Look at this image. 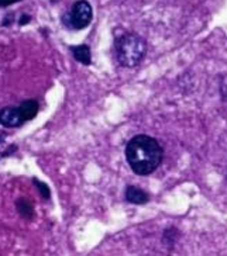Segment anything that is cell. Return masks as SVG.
Listing matches in <instances>:
<instances>
[{"label":"cell","instance_id":"cell-11","mask_svg":"<svg viewBox=\"0 0 227 256\" xmlns=\"http://www.w3.org/2000/svg\"><path fill=\"white\" fill-rule=\"evenodd\" d=\"M30 18L31 17L29 14H23L20 17V20H19V24H20V26H26V24L30 23Z\"/></svg>","mask_w":227,"mask_h":256},{"label":"cell","instance_id":"cell-9","mask_svg":"<svg viewBox=\"0 0 227 256\" xmlns=\"http://www.w3.org/2000/svg\"><path fill=\"white\" fill-rule=\"evenodd\" d=\"M33 184L36 186V188L38 190V193L41 194V197H43L44 200H50V198H51V190H50V188L47 186L44 182L38 180L37 178H33Z\"/></svg>","mask_w":227,"mask_h":256},{"label":"cell","instance_id":"cell-6","mask_svg":"<svg viewBox=\"0 0 227 256\" xmlns=\"http://www.w3.org/2000/svg\"><path fill=\"white\" fill-rule=\"evenodd\" d=\"M126 200L130 202V203L144 204L148 202V194L141 188H136V186H129L126 188Z\"/></svg>","mask_w":227,"mask_h":256},{"label":"cell","instance_id":"cell-4","mask_svg":"<svg viewBox=\"0 0 227 256\" xmlns=\"http://www.w3.org/2000/svg\"><path fill=\"white\" fill-rule=\"evenodd\" d=\"M27 122L20 106H6L0 108V126L5 128H19Z\"/></svg>","mask_w":227,"mask_h":256},{"label":"cell","instance_id":"cell-10","mask_svg":"<svg viewBox=\"0 0 227 256\" xmlns=\"http://www.w3.org/2000/svg\"><path fill=\"white\" fill-rule=\"evenodd\" d=\"M19 2H22V0H0V8H8L15 3H19Z\"/></svg>","mask_w":227,"mask_h":256},{"label":"cell","instance_id":"cell-1","mask_svg":"<svg viewBox=\"0 0 227 256\" xmlns=\"http://www.w3.org/2000/svg\"><path fill=\"white\" fill-rule=\"evenodd\" d=\"M164 151L155 138L148 136H137L131 138L126 146V159L133 172L147 176L157 170L162 160Z\"/></svg>","mask_w":227,"mask_h":256},{"label":"cell","instance_id":"cell-2","mask_svg":"<svg viewBox=\"0 0 227 256\" xmlns=\"http://www.w3.org/2000/svg\"><path fill=\"white\" fill-rule=\"evenodd\" d=\"M147 44L143 37L134 32H126L116 41V58L121 66L134 68L145 56Z\"/></svg>","mask_w":227,"mask_h":256},{"label":"cell","instance_id":"cell-8","mask_svg":"<svg viewBox=\"0 0 227 256\" xmlns=\"http://www.w3.org/2000/svg\"><path fill=\"white\" fill-rule=\"evenodd\" d=\"M20 108L23 112V116L26 121H31L38 114V110H40V104H38L37 100H24L20 103Z\"/></svg>","mask_w":227,"mask_h":256},{"label":"cell","instance_id":"cell-3","mask_svg":"<svg viewBox=\"0 0 227 256\" xmlns=\"http://www.w3.org/2000/svg\"><path fill=\"white\" fill-rule=\"evenodd\" d=\"M92 16L93 12H92L91 3L86 0H78L72 4L68 13H65V16L62 17V22L68 28L82 30L91 24Z\"/></svg>","mask_w":227,"mask_h":256},{"label":"cell","instance_id":"cell-5","mask_svg":"<svg viewBox=\"0 0 227 256\" xmlns=\"http://www.w3.org/2000/svg\"><path fill=\"white\" fill-rule=\"evenodd\" d=\"M16 208L24 220H31L34 217V206L27 197H19L16 200Z\"/></svg>","mask_w":227,"mask_h":256},{"label":"cell","instance_id":"cell-7","mask_svg":"<svg viewBox=\"0 0 227 256\" xmlns=\"http://www.w3.org/2000/svg\"><path fill=\"white\" fill-rule=\"evenodd\" d=\"M71 52L74 55V58L78 62L84 64V65H91L92 62V54H91V48L88 46H71Z\"/></svg>","mask_w":227,"mask_h":256}]
</instances>
